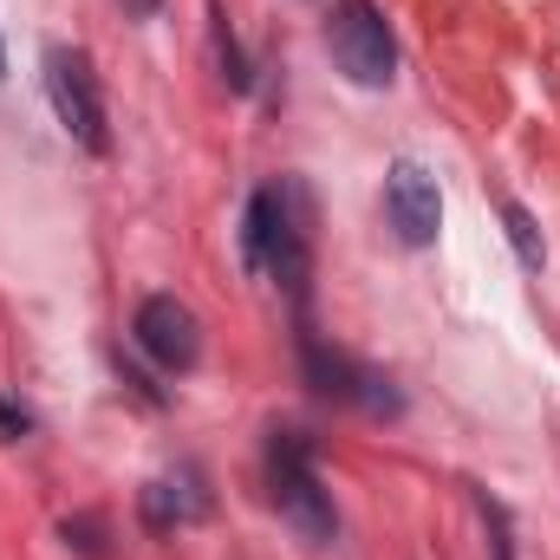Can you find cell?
<instances>
[{"instance_id": "cell-1", "label": "cell", "mask_w": 560, "mask_h": 560, "mask_svg": "<svg viewBox=\"0 0 560 560\" xmlns=\"http://www.w3.org/2000/svg\"><path fill=\"white\" fill-rule=\"evenodd\" d=\"M242 261L255 275L293 293V306L306 313V275H313V248H306V189L300 183H261L242 209Z\"/></svg>"}, {"instance_id": "cell-2", "label": "cell", "mask_w": 560, "mask_h": 560, "mask_svg": "<svg viewBox=\"0 0 560 560\" xmlns=\"http://www.w3.org/2000/svg\"><path fill=\"white\" fill-rule=\"evenodd\" d=\"M261 463H268V502L280 509V522H287L306 548H326V541L339 535V509H332V495H326V482H319V469H313V436L293 430V423H275Z\"/></svg>"}, {"instance_id": "cell-3", "label": "cell", "mask_w": 560, "mask_h": 560, "mask_svg": "<svg viewBox=\"0 0 560 560\" xmlns=\"http://www.w3.org/2000/svg\"><path fill=\"white\" fill-rule=\"evenodd\" d=\"M300 365H306V385H313L319 398H332V405H359V411H372V418H398V411H405V398L392 392V378L372 372L365 359L326 346V339L306 326V313H300Z\"/></svg>"}, {"instance_id": "cell-4", "label": "cell", "mask_w": 560, "mask_h": 560, "mask_svg": "<svg viewBox=\"0 0 560 560\" xmlns=\"http://www.w3.org/2000/svg\"><path fill=\"white\" fill-rule=\"evenodd\" d=\"M326 46H332L339 72H346L352 85H392V79H398V39H392L385 13H378L372 0H332Z\"/></svg>"}, {"instance_id": "cell-5", "label": "cell", "mask_w": 560, "mask_h": 560, "mask_svg": "<svg viewBox=\"0 0 560 560\" xmlns=\"http://www.w3.org/2000/svg\"><path fill=\"white\" fill-rule=\"evenodd\" d=\"M46 98H52V118L66 125V138H79L92 156L112 150L105 92H98V72H92L85 52H72V46H52V52H46Z\"/></svg>"}, {"instance_id": "cell-6", "label": "cell", "mask_w": 560, "mask_h": 560, "mask_svg": "<svg viewBox=\"0 0 560 560\" xmlns=\"http://www.w3.org/2000/svg\"><path fill=\"white\" fill-rule=\"evenodd\" d=\"M131 339H138L143 359H156L163 372H196V359H202V326H196V313H189L176 293H150V300H138Z\"/></svg>"}, {"instance_id": "cell-7", "label": "cell", "mask_w": 560, "mask_h": 560, "mask_svg": "<svg viewBox=\"0 0 560 560\" xmlns=\"http://www.w3.org/2000/svg\"><path fill=\"white\" fill-rule=\"evenodd\" d=\"M385 222H392V235L405 242V248H430L436 242V229H443V196H436V176L423 170V163H392V176H385Z\"/></svg>"}, {"instance_id": "cell-8", "label": "cell", "mask_w": 560, "mask_h": 560, "mask_svg": "<svg viewBox=\"0 0 560 560\" xmlns=\"http://www.w3.org/2000/svg\"><path fill=\"white\" fill-rule=\"evenodd\" d=\"M138 515H143V528H156V535H170L183 522H202L209 515V476L196 463H176L170 476H156L138 495Z\"/></svg>"}, {"instance_id": "cell-9", "label": "cell", "mask_w": 560, "mask_h": 560, "mask_svg": "<svg viewBox=\"0 0 560 560\" xmlns=\"http://www.w3.org/2000/svg\"><path fill=\"white\" fill-rule=\"evenodd\" d=\"M209 20H215V59H222V79L235 85V92H248L255 85V72H248V59H242V46H235V33H229V20H222V7L209 0Z\"/></svg>"}, {"instance_id": "cell-10", "label": "cell", "mask_w": 560, "mask_h": 560, "mask_svg": "<svg viewBox=\"0 0 560 560\" xmlns=\"http://www.w3.org/2000/svg\"><path fill=\"white\" fill-rule=\"evenodd\" d=\"M502 229H509V242H515L522 268H541V261H548V255H541V235H535V215H528L522 202H502Z\"/></svg>"}, {"instance_id": "cell-11", "label": "cell", "mask_w": 560, "mask_h": 560, "mask_svg": "<svg viewBox=\"0 0 560 560\" xmlns=\"http://www.w3.org/2000/svg\"><path fill=\"white\" fill-rule=\"evenodd\" d=\"M59 535H66V548L105 560V515H66V522H59Z\"/></svg>"}, {"instance_id": "cell-12", "label": "cell", "mask_w": 560, "mask_h": 560, "mask_svg": "<svg viewBox=\"0 0 560 560\" xmlns=\"http://www.w3.org/2000/svg\"><path fill=\"white\" fill-rule=\"evenodd\" d=\"M476 509H482V522H489V548H495V560H515V541H509V509H502L489 489H476Z\"/></svg>"}, {"instance_id": "cell-13", "label": "cell", "mask_w": 560, "mask_h": 560, "mask_svg": "<svg viewBox=\"0 0 560 560\" xmlns=\"http://www.w3.org/2000/svg\"><path fill=\"white\" fill-rule=\"evenodd\" d=\"M26 430H33V411H20V405H13V398L0 392V436H13V443H20Z\"/></svg>"}, {"instance_id": "cell-14", "label": "cell", "mask_w": 560, "mask_h": 560, "mask_svg": "<svg viewBox=\"0 0 560 560\" xmlns=\"http://www.w3.org/2000/svg\"><path fill=\"white\" fill-rule=\"evenodd\" d=\"M125 7V20H156L163 13V0H118Z\"/></svg>"}, {"instance_id": "cell-15", "label": "cell", "mask_w": 560, "mask_h": 560, "mask_svg": "<svg viewBox=\"0 0 560 560\" xmlns=\"http://www.w3.org/2000/svg\"><path fill=\"white\" fill-rule=\"evenodd\" d=\"M0 79H7V46H0Z\"/></svg>"}]
</instances>
